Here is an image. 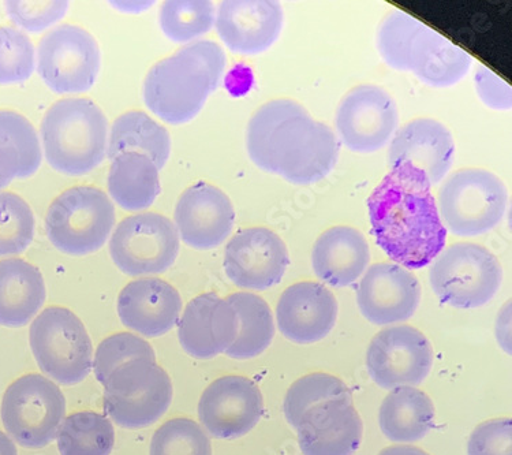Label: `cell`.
<instances>
[{"instance_id":"6da1fadb","label":"cell","mask_w":512,"mask_h":455,"mask_svg":"<svg viewBox=\"0 0 512 455\" xmlns=\"http://www.w3.org/2000/svg\"><path fill=\"white\" fill-rule=\"evenodd\" d=\"M431 188L424 173L399 163L369 197L373 236L398 266L421 270L446 246L447 230Z\"/></svg>"},{"instance_id":"7a4b0ae2","label":"cell","mask_w":512,"mask_h":455,"mask_svg":"<svg viewBox=\"0 0 512 455\" xmlns=\"http://www.w3.org/2000/svg\"><path fill=\"white\" fill-rule=\"evenodd\" d=\"M246 148L252 162L295 185L320 182L334 170L339 144L327 125L293 100H272L249 121Z\"/></svg>"},{"instance_id":"3957f363","label":"cell","mask_w":512,"mask_h":455,"mask_svg":"<svg viewBox=\"0 0 512 455\" xmlns=\"http://www.w3.org/2000/svg\"><path fill=\"white\" fill-rule=\"evenodd\" d=\"M226 70V54L219 44L200 40L156 63L144 81L145 104L171 125L192 121Z\"/></svg>"},{"instance_id":"277c9868","label":"cell","mask_w":512,"mask_h":455,"mask_svg":"<svg viewBox=\"0 0 512 455\" xmlns=\"http://www.w3.org/2000/svg\"><path fill=\"white\" fill-rule=\"evenodd\" d=\"M377 48L392 69L413 73L436 88L458 84L473 63L461 47L401 10L392 11L381 22Z\"/></svg>"},{"instance_id":"5b68a950","label":"cell","mask_w":512,"mask_h":455,"mask_svg":"<svg viewBox=\"0 0 512 455\" xmlns=\"http://www.w3.org/2000/svg\"><path fill=\"white\" fill-rule=\"evenodd\" d=\"M107 130L106 115L91 99L52 104L40 129L48 164L66 175L91 173L106 158Z\"/></svg>"},{"instance_id":"8992f818","label":"cell","mask_w":512,"mask_h":455,"mask_svg":"<svg viewBox=\"0 0 512 455\" xmlns=\"http://www.w3.org/2000/svg\"><path fill=\"white\" fill-rule=\"evenodd\" d=\"M115 225V207L103 190L74 186L48 208V240L58 251L85 256L102 249Z\"/></svg>"},{"instance_id":"52a82bcc","label":"cell","mask_w":512,"mask_h":455,"mask_svg":"<svg viewBox=\"0 0 512 455\" xmlns=\"http://www.w3.org/2000/svg\"><path fill=\"white\" fill-rule=\"evenodd\" d=\"M104 386V408L119 427H149L173 402V382L156 361L133 360L115 369Z\"/></svg>"},{"instance_id":"ba28073f","label":"cell","mask_w":512,"mask_h":455,"mask_svg":"<svg viewBox=\"0 0 512 455\" xmlns=\"http://www.w3.org/2000/svg\"><path fill=\"white\" fill-rule=\"evenodd\" d=\"M29 341L37 364L52 382L73 386L91 374L92 341L70 309L50 307L40 312L31 324Z\"/></svg>"},{"instance_id":"9c48e42d","label":"cell","mask_w":512,"mask_h":455,"mask_svg":"<svg viewBox=\"0 0 512 455\" xmlns=\"http://www.w3.org/2000/svg\"><path fill=\"white\" fill-rule=\"evenodd\" d=\"M3 427L25 449L54 442L66 419V399L58 384L39 374L21 376L10 384L0 406Z\"/></svg>"},{"instance_id":"30bf717a","label":"cell","mask_w":512,"mask_h":455,"mask_svg":"<svg viewBox=\"0 0 512 455\" xmlns=\"http://www.w3.org/2000/svg\"><path fill=\"white\" fill-rule=\"evenodd\" d=\"M429 279L444 304L480 308L496 296L503 282L499 260L484 246L461 242L443 249L433 260Z\"/></svg>"},{"instance_id":"8fae6325","label":"cell","mask_w":512,"mask_h":455,"mask_svg":"<svg viewBox=\"0 0 512 455\" xmlns=\"http://www.w3.org/2000/svg\"><path fill=\"white\" fill-rule=\"evenodd\" d=\"M437 208L444 227L454 236H481L506 214V186L487 170H459L444 182Z\"/></svg>"},{"instance_id":"7c38bea8","label":"cell","mask_w":512,"mask_h":455,"mask_svg":"<svg viewBox=\"0 0 512 455\" xmlns=\"http://www.w3.org/2000/svg\"><path fill=\"white\" fill-rule=\"evenodd\" d=\"M110 253L115 266L130 277L163 274L178 257L177 227L156 212L127 216L111 236Z\"/></svg>"},{"instance_id":"4fadbf2b","label":"cell","mask_w":512,"mask_h":455,"mask_svg":"<svg viewBox=\"0 0 512 455\" xmlns=\"http://www.w3.org/2000/svg\"><path fill=\"white\" fill-rule=\"evenodd\" d=\"M37 72L56 93L87 92L100 72V50L91 33L76 25H59L40 40Z\"/></svg>"},{"instance_id":"5bb4252c","label":"cell","mask_w":512,"mask_h":455,"mask_svg":"<svg viewBox=\"0 0 512 455\" xmlns=\"http://www.w3.org/2000/svg\"><path fill=\"white\" fill-rule=\"evenodd\" d=\"M432 364L431 342L411 326L380 331L366 353L369 376L386 390L418 386L431 372Z\"/></svg>"},{"instance_id":"9a60e30c","label":"cell","mask_w":512,"mask_h":455,"mask_svg":"<svg viewBox=\"0 0 512 455\" xmlns=\"http://www.w3.org/2000/svg\"><path fill=\"white\" fill-rule=\"evenodd\" d=\"M398 125L395 100L376 85L351 89L336 113L340 140L350 151L358 154H372L386 147Z\"/></svg>"},{"instance_id":"2e32d148","label":"cell","mask_w":512,"mask_h":455,"mask_svg":"<svg viewBox=\"0 0 512 455\" xmlns=\"http://www.w3.org/2000/svg\"><path fill=\"white\" fill-rule=\"evenodd\" d=\"M263 394L252 379L223 376L209 384L198 402V419L216 439L241 438L259 424Z\"/></svg>"},{"instance_id":"e0dca14e","label":"cell","mask_w":512,"mask_h":455,"mask_svg":"<svg viewBox=\"0 0 512 455\" xmlns=\"http://www.w3.org/2000/svg\"><path fill=\"white\" fill-rule=\"evenodd\" d=\"M290 256L282 238L264 227L239 231L224 251V271L235 286L267 290L282 281Z\"/></svg>"},{"instance_id":"ac0fdd59","label":"cell","mask_w":512,"mask_h":455,"mask_svg":"<svg viewBox=\"0 0 512 455\" xmlns=\"http://www.w3.org/2000/svg\"><path fill=\"white\" fill-rule=\"evenodd\" d=\"M420 301V282L398 264H373L358 283V308L376 326L406 322L416 313Z\"/></svg>"},{"instance_id":"d6986e66","label":"cell","mask_w":512,"mask_h":455,"mask_svg":"<svg viewBox=\"0 0 512 455\" xmlns=\"http://www.w3.org/2000/svg\"><path fill=\"white\" fill-rule=\"evenodd\" d=\"M174 218L179 238L186 245L198 251H209L229 238L235 211L223 190L197 182L179 197Z\"/></svg>"},{"instance_id":"ffe728a7","label":"cell","mask_w":512,"mask_h":455,"mask_svg":"<svg viewBox=\"0 0 512 455\" xmlns=\"http://www.w3.org/2000/svg\"><path fill=\"white\" fill-rule=\"evenodd\" d=\"M284 13L274 0H226L216 14V31L231 51L256 55L274 46Z\"/></svg>"},{"instance_id":"44dd1931","label":"cell","mask_w":512,"mask_h":455,"mask_svg":"<svg viewBox=\"0 0 512 455\" xmlns=\"http://www.w3.org/2000/svg\"><path fill=\"white\" fill-rule=\"evenodd\" d=\"M297 432L304 455H353L361 446L364 424L351 397L335 398L310 408Z\"/></svg>"},{"instance_id":"7402d4cb","label":"cell","mask_w":512,"mask_h":455,"mask_svg":"<svg viewBox=\"0 0 512 455\" xmlns=\"http://www.w3.org/2000/svg\"><path fill=\"white\" fill-rule=\"evenodd\" d=\"M238 335V315L226 298L201 294L189 302L178 323L183 350L197 360L226 353Z\"/></svg>"},{"instance_id":"603a6c76","label":"cell","mask_w":512,"mask_h":455,"mask_svg":"<svg viewBox=\"0 0 512 455\" xmlns=\"http://www.w3.org/2000/svg\"><path fill=\"white\" fill-rule=\"evenodd\" d=\"M338 311V301L328 287L317 282H300L280 296L276 320L284 337L300 345H310L331 333Z\"/></svg>"},{"instance_id":"cb8c5ba5","label":"cell","mask_w":512,"mask_h":455,"mask_svg":"<svg viewBox=\"0 0 512 455\" xmlns=\"http://www.w3.org/2000/svg\"><path fill=\"white\" fill-rule=\"evenodd\" d=\"M182 312V298L170 283L142 278L127 283L118 297V315L123 326L147 338L173 330Z\"/></svg>"},{"instance_id":"d4e9b609","label":"cell","mask_w":512,"mask_h":455,"mask_svg":"<svg viewBox=\"0 0 512 455\" xmlns=\"http://www.w3.org/2000/svg\"><path fill=\"white\" fill-rule=\"evenodd\" d=\"M450 130L435 119H416L396 132L388 151V166L409 163L428 178L431 186L443 181L454 162Z\"/></svg>"},{"instance_id":"484cf974","label":"cell","mask_w":512,"mask_h":455,"mask_svg":"<svg viewBox=\"0 0 512 455\" xmlns=\"http://www.w3.org/2000/svg\"><path fill=\"white\" fill-rule=\"evenodd\" d=\"M371 261L364 234L350 226L324 231L315 242L312 266L317 278L327 285L346 287L361 278Z\"/></svg>"},{"instance_id":"4316f807","label":"cell","mask_w":512,"mask_h":455,"mask_svg":"<svg viewBox=\"0 0 512 455\" xmlns=\"http://www.w3.org/2000/svg\"><path fill=\"white\" fill-rule=\"evenodd\" d=\"M46 297L39 268L14 257L0 261V326L25 327L43 308Z\"/></svg>"},{"instance_id":"83f0119b","label":"cell","mask_w":512,"mask_h":455,"mask_svg":"<svg viewBox=\"0 0 512 455\" xmlns=\"http://www.w3.org/2000/svg\"><path fill=\"white\" fill-rule=\"evenodd\" d=\"M379 423L381 432L391 442H418L433 428L435 406L416 387H396L381 404Z\"/></svg>"},{"instance_id":"f1b7e54d","label":"cell","mask_w":512,"mask_h":455,"mask_svg":"<svg viewBox=\"0 0 512 455\" xmlns=\"http://www.w3.org/2000/svg\"><path fill=\"white\" fill-rule=\"evenodd\" d=\"M159 169L147 155L126 152L112 159L108 173V192L126 211L151 207L160 195Z\"/></svg>"},{"instance_id":"f546056e","label":"cell","mask_w":512,"mask_h":455,"mask_svg":"<svg viewBox=\"0 0 512 455\" xmlns=\"http://www.w3.org/2000/svg\"><path fill=\"white\" fill-rule=\"evenodd\" d=\"M39 136L31 122L16 111L0 110V181L6 186L40 169Z\"/></svg>"},{"instance_id":"4dcf8cb0","label":"cell","mask_w":512,"mask_h":455,"mask_svg":"<svg viewBox=\"0 0 512 455\" xmlns=\"http://www.w3.org/2000/svg\"><path fill=\"white\" fill-rule=\"evenodd\" d=\"M107 148L111 160L126 152H138L151 158L160 170L170 158L171 139L167 129L148 114L129 111L111 126Z\"/></svg>"},{"instance_id":"1f68e13d","label":"cell","mask_w":512,"mask_h":455,"mask_svg":"<svg viewBox=\"0 0 512 455\" xmlns=\"http://www.w3.org/2000/svg\"><path fill=\"white\" fill-rule=\"evenodd\" d=\"M238 315L237 339L226 356L234 360H249L260 356L271 345L275 335L271 308L256 294L239 292L226 298Z\"/></svg>"},{"instance_id":"d6a6232c","label":"cell","mask_w":512,"mask_h":455,"mask_svg":"<svg viewBox=\"0 0 512 455\" xmlns=\"http://www.w3.org/2000/svg\"><path fill=\"white\" fill-rule=\"evenodd\" d=\"M56 440L61 455H110L115 445L114 425L99 413H74L63 420Z\"/></svg>"},{"instance_id":"836d02e7","label":"cell","mask_w":512,"mask_h":455,"mask_svg":"<svg viewBox=\"0 0 512 455\" xmlns=\"http://www.w3.org/2000/svg\"><path fill=\"white\" fill-rule=\"evenodd\" d=\"M215 7L207 0H170L160 10V26L168 39L188 43L211 31Z\"/></svg>"},{"instance_id":"e575fe53","label":"cell","mask_w":512,"mask_h":455,"mask_svg":"<svg viewBox=\"0 0 512 455\" xmlns=\"http://www.w3.org/2000/svg\"><path fill=\"white\" fill-rule=\"evenodd\" d=\"M351 397L349 387L339 378L328 374H310L291 384L284 398L283 410L287 421L297 428L301 417L313 406L335 398Z\"/></svg>"},{"instance_id":"d590c367","label":"cell","mask_w":512,"mask_h":455,"mask_svg":"<svg viewBox=\"0 0 512 455\" xmlns=\"http://www.w3.org/2000/svg\"><path fill=\"white\" fill-rule=\"evenodd\" d=\"M35 237V216L22 197L0 192V257L21 255Z\"/></svg>"},{"instance_id":"8d00e7d4","label":"cell","mask_w":512,"mask_h":455,"mask_svg":"<svg viewBox=\"0 0 512 455\" xmlns=\"http://www.w3.org/2000/svg\"><path fill=\"white\" fill-rule=\"evenodd\" d=\"M149 455H212L211 440L196 421L178 417L156 430Z\"/></svg>"},{"instance_id":"74e56055","label":"cell","mask_w":512,"mask_h":455,"mask_svg":"<svg viewBox=\"0 0 512 455\" xmlns=\"http://www.w3.org/2000/svg\"><path fill=\"white\" fill-rule=\"evenodd\" d=\"M35 47L13 26H0V85L21 84L35 72Z\"/></svg>"},{"instance_id":"f35d334b","label":"cell","mask_w":512,"mask_h":455,"mask_svg":"<svg viewBox=\"0 0 512 455\" xmlns=\"http://www.w3.org/2000/svg\"><path fill=\"white\" fill-rule=\"evenodd\" d=\"M141 358L156 361L155 350L149 342L130 333L111 335L97 346L93 361L96 379L104 384L115 369Z\"/></svg>"},{"instance_id":"ab89813d","label":"cell","mask_w":512,"mask_h":455,"mask_svg":"<svg viewBox=\"0 0 512 455\" xmlns=\"http://www.w3.org/2000/svg\"><path fill=\"white\" fill-rule=\"evenodd\" d=\"M69 3L62 0H48V2H22L10 0L6 2V11L10 20L28 32H41L48 26L65 16Z\"/></svg>"},{"instance_id":"60d3db41","label":"cell","mask_w":512,"mask_h":455,"mask_svg":"<svg viewBox=\"0 0 512 455\" xmlns=\"http://www.w3.org/2000/svg\"><path fill=\"white\" fill-rule=\"evenodd\" d=\"M510 419L485 421L478 425L467 443L469 455H512Z\"/></svg>"},{"instance_id":"b9f144b4","label":"cell","mask_w":512,"mask_h":455,"mask_svg":"<svg viewBox=\"0 0 512 455\" xmlns=\"http://www.w3.org/2000/svg\"><path fill=\"white\" fill-rule=\"evenodd\" d=\"M476 89L482 102L495 110H508L512 104V91L510 85L503 78L487 66H478L476 76Z\"/></svg>"},{"instance_id":"7bdbcfd3","label":"cell","mask_w":512,"mask_h":455,"mask_svg":"<svg viewBox=\"0 0 512 455\" xmlns=\"http://www.w3.org/2000/svg\"><path fill=\"white\" fill-rule=\"evenodd\" d=\"M379 455H431L425 453L424 450L418 449V447L414 446H392L387 447L381 451Z\"/></svg>"},{"instance_id":"ee69618b","label":"cell","mask_w":512,"mask_h":455,"mask_svg":"<svg viewBox=\"0 0 512 455\" xmlns=\"http://www.w3.org/2000/svg\"><path fill=\"white\" fill-rule=\"evenodd\" d=\"M0 455H18L16 443L2 431H0Z\"/></svg>"},{"instance_id":"f6af8a7d","label":"cell","mask_w":512,"mask_h":455,"mask_svg":"<svg viewBox=\"0 0 512 455\" xmlns=\"http://www.w3.org/2000/svg\"><path fill=\"white\" fill-rule=\"evenodd\" d=\"M3 188H6V185H5V184H3V182H2V181H0V189H3Z\"/></svg>"}]
</instances>
